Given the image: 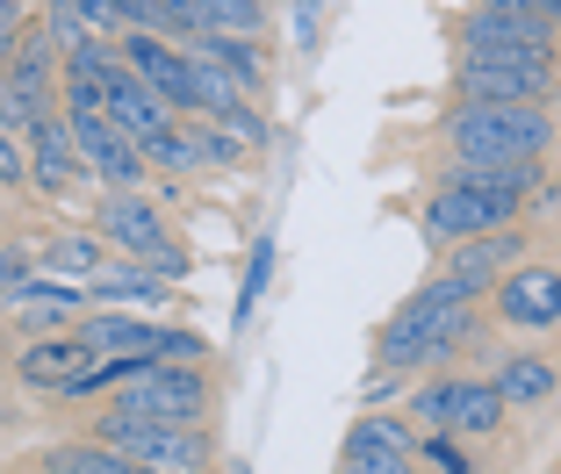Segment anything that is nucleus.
Instances as JSON below:
<instances>
[{"label": "nucleus", "mask_w": 561, "mask_h": 474, "mask_svg": "<svg viewBox=\"0 0 561 474\" xmlns=\"http://www.w3.org/2000/svg\"><path fill=\"white\" fill-rule=\"evenodd\" d=\"M50 58H58V44H50V30L36 22V30H22L15 58L0 66V86H15V94H30L36 108H50V94H58V72H50Z\"/></svg>", "instance_id": "15"}, {"label": "nucleus", "mask_w": 561, "mask_h": 474, "mask_svg": "<svg viewBox=\"0 0 561 474\" xmlns=\"http://www.w3.org/2000/svg\"><path fill=\"white\" fill-rule=\"evenodd\" d=\"M512 266H526V238L512 230H490V238H468V245H454V266H446V280L476 302V294H490L496 280L512 274Z\"/></svg>", "instance_id": "9"}, {"label": "nucleus", "mask_w": 561, "mask_h": 474, "mask_svg": "<svg viewBox=\"0 0 561 474\" xmlns=\"http://www.w3.org/2000/svg\"><path fill=\"white\" fill-rule=\"evenodd\" d=\"M159 360H173V367H202L209 360V338L202 331H159V345H151Z\"/></svg>", "instance_id": "31"}, {"label": "nucleus", "mask_w": 561, "mask_h": 474, "mask_svg": "<svg viewBox=\"0 0 561 474\" xmlns=\"http://www.w3.org/2000/svg\"><path fill=\"white\" fill-rule=\"evenodd\" d=\"M116 50H123V66H130L165 108H195V50L165 44V36H151V30L116 36Z\"/></svg>", "instance_id": "7"}, {"label": "nucleus", "mask_w": 561, "mask_h": 474, "mask_svg": "<svg viewBox=\"0 0 561 474\" xmlns=\"http://www.w3.org/2000/svg\"><path fill=\"white\" fill-rule=\"evenodd\" d=\"M8 181H30V151H15V137L0 130V187Z\"/></svg>", "instance_id": "36"}, {"label": "nucleus", "mask_w": 561, "mask_h": 474, "mask_svg": "<svg viewBox=\"0 0 561 474\" xmlns=\"http://www.w3.org/2000/svg\"><path fill=\"white\" fill-rule=\"evenodd\" d=\"M554 22L547 15H490V8H468L461 15V50H533V58H554Z\"/></svg>", "instance_id": "10"}, {"label": "nucleus", "mask_w": 561, "mask_h": 474, "mask_svg": "<svg viewBox=\"0 0 561 474\" xmlns=\"http://www.w3.org/2000/svg\"><path fill=\"white\" fill-rule=\"evenodd\" d=\"M72 181H80V151H72L66 115H36V123H30V187L66 195Z\"/></svg>", "instance_id": "12"}, {"label": "nucleus", "mask_w": 561, "mask_h": 474, "mask_svg": "<svg viewBox=\"0 0 561 474\" xmlns=\"http://www.w3.org/2000/svg\"><path fill=\"white\" fill-rule=\"evenodd\" d=\"M490 381L504 389V403H512V409H533V403H547V395L561 389V374H554L547 360H533V352H512V360L496 367Z\"/></svg>", "instance_id": "20"}, {"label": "nucleus", "mask_w": 561, "mask_h": 474, "mask_svg": "<svg viewBox=\"0 0 561 474\" xmlns=\"http://www.w3.org/2000/svg\"><path fill=\"white\" fill-rule=\"evenodd\" d=\"M87 302H101V310H151V302H165V274H151L145 259L101 266L94 288H87Z\"/></svg>", "instance_id": "17"}, {"label": "nucleus", "mask_w": 561, "mask_h": 474, "mask_svg": "<svg viewBox=\"0 0 561 474\" xmlns=\"http://www.w3.org/2000/svg\"><path fill=\"white\" fill-rule=\"evenodd\" d=\"M195 58H209V66H224L231 72L238 86H260L266 80V58H260V44H252V36H195Z\"/></svg>", "instance_id": "22"}, {"label": "nucleus", "mask_w": 561, "mask_h": 474, "mask_svg": "<svg viewBox=\"0 0 561 474\" xmlns=\"http://www.w3.org/2000/svg\"><path fill=\"white\" fill-rule=\"evenodd\" d=\"M504 389L496 381H461V409H454V431L461 439H490V431H504Z\"/></svg>", "instance_id": "23"}, {"label": "nucleus", "mask_w": 561, "mask_h": 474, "mask_svg": "<svg viewBox=\"0 0 561 474\" xmlns=\"http://www.w3.org/2000/svg\"><path fill=\"white\" fill-rule=\"evenodd\" d=\"M224 130H231V137H238V144H266V137H274V130H266V115H260V108H252V101H238V108H231V115H224Z\"/></svg>", "instance_id": "32"}, {"label": "nucleus", "mask_w": 561, "mask_h": 474, "mask_svg": "<svg viewBox=\"0 0 561 474\" xmlns=\"http://www.w3.org/2000/svg\"><path fill=\"white\" fill-rule=\"evenodd\" d=\"M30 274H36V266H30V252H22V245H0V302H8V294H15Z\"/></svg>", "instance_id": "34"}, {"label": "nucleus", "mask_w": 561, "mask_h": 474, "mask_svg": "<svg viewBox=\"0 0 561 474\" xmlns=\"http://www.w3.org/2000/svg\"><path fill=\"white\" fill-rule=\"evenodd\" d=\"M101 238L116 252H130V259H159L165 252V216L151 209L145 195H101Z\"/></svg>", "instance_id": "11"}, {"label": "nucleus", "mask_w": 561, "mask_h": 474, "mask_svg": "<svg viewBox=\"0 0 561 474\" xmlns=\"http://www.w3.org/2000/svg\"><path fill=\"white\" fill-rule=\"evenodd\" d=\"M417 460H432L439 474H476V460L454 446V431H425V439H417Z\"/></svg>", "instance_id": "30"}, {"label": "nucleus", "mask_w": 561, "mask_h": 474, "mask_svg": "<svg viewBox=\"0 0 561 474\" xmlns=\"http://www.w3.org/2000/svg\"><path fill=\"white\" fill-rule=\"evenodd\" d=\"M80 338H87L94 360H145L151 345H159V331L130 310H101V316H80ZM151 360H159V352H151Z\"/></svg>", "instance_id": "14"}, {"label": "nucleus", "mask_w": 561, "mask_h": 474, "mask_svg": "<svg viewBox=\"0 0 561 474\" xmlns=\"http://www.w3.org/2000/svg\"><path fill=\"white\" fill-rule=\"evenodd\" d=\"M468 338V294L454 280H425L375 338V367H446L454 345Z\"/></svg>", "instance_id": "1"}, {"label": "nucleus", "mask_w": 561, "mask_h": 474, "mask_svg": "<svg viewBox=\"0 0 561 474\" xmlns=\"http://www.w3.org/2000/svg\"><path fill=\"white\" fill-rule=\"evenodd\" d=\"M554 94V58L533 50H461L454 101H490V108H547Z\"/></svg>", "instance_id": "3"}, {"label": "nucleus", "mask_w": 561, "mask_h": 474, "mask_svg": "<svg viewBox=\"0 0 561 474\" xmlns=\"http://www.w3.org/2000/svg\"><path fill=\"white\" fill-rule=\"evenodd\" d=\"M411 460H417V431L403 417H381V409L353 417L346 439H339V474H411Z\"/></svg>", "instance_id": "6"}, {"label": "nucleus", "mask_w": 561, "mask_h": 474, "mask_svg": "<svg viewBox=\"0 0 561 474\" xmlns=\"http://www.w3.org/2000/svg\"><path fill=\"white\" fill-rule=\"evenodd\" d=\"M202 36H260L266 30V0H187Z\"/></svg>", "instance_id": "21"}, {"label": "nucleus", "mask_w": 561, "mask_h": 474, "mask_svg": "<svg viewBox=\"0 0 561 474\" xmlns=\"http://www.w3.org/2000/svg\"><path fill=\"white\" fill-rule=\"evenodd\" d=\"M209 403H216V389H209L202 367L151 360L130 389H116V403H108V409H123V417H151V425H202Z\"/></svg>", "instance_id": "5"}, {"label": "nucleus", "mask_w": 561, "mask_h": 474, "mask_svg": "<svg viewBox=\"0 0 561 474\" xmlns=\"http://www.w3.org/2000/svg\"><path fill=\"white\" fill-rule=\"evenodd\" d=\"M266 274H274V245L260 238V252H252V274H245V294H238V316H252V302L266 294Z\"/></svg>", "instance_id": "33"}, {"label": "nucleus", "mask_w": 561, "mask_h": 474, "mask_svg": "<svg viewBox=\"0 0 561 474\" xmlns=\"http://www.w3.org/2000/svg\"><path fill=\"white\" fill-rule=\"evenodd\" d=\"M490 302L512 331H554L561 324V274L554 266H512L490 288Z\"/></svg>", "instance_id": "8"}, {"label": "nucleus", "mask_w": 561, "mask_h": 474, "mask_svg": "<svg viewBox=\"0 0 561 474\" xmlns=\"http://www.w3.org/2000/svg\"><path fill=\"white\" fill-rule=\"evenodd\" d=\"M446 181H461V187H490V195L526 201L533 187L547 181V173H540V159H454V173H446Z\"/></svg>", "instance_id": "19"}, {"label": "nucleus", "mask_w": 561, "mask_h": 474, "mask_svg": "<svg viewBox=\"0 0 561 474\" xmlns=\"http://www.w3.org/2000/svg\"><path fill=\"white\" fill-rule=\"evenodd\" d=\"M137 151H145V165H165V173H195V165H209V159H202V144L181 130V123H165V130H151Z\"/></svg>", "instance_id": "25"}, {"label": "nucleus", "mask_w": 561, "mask_h": 474, "mask_svg": "<svg viewBox=\"0 0 561 474\" xmlns=\"http://www.w3.org/2000/svg\"><path fill=\"white\" fill-rule=\"evenodd\" d=\"M238 101H245V86H238V80H231L224 66H209V58H195V108L209 115V123H224V115H231Z\"/></svg>", "instance_id": "26"}, {"label": "nucleus", "mask_w": 561, "mask_h": 474, "mask_svg": "<svg viewBox=\"0 0 561 474\" xmlns=\"http://www.w3.org/2000/svg\"><path fill=\"white\" fill-rule=\"evenodd\" d=\"M554 209H561V195H554Z\"/></svg>", "instance_id": "41"}, {"label": "nucleus", "mask_w": 561, "mask_h": 474, "mask_svg": "<svg viewBox=\"0 0 561 474\" xmlns=\"http://www.w3.org/2000/svg\"><path fill=\"white\" fill-rule=\"evenodd\" d=\"M44 30H50V44L66 50V58H72V50H87V44H108V36H94V22L80 15V0H50V8H44Z\"/></svg>", "instance_id": "27"}, {"label": "nucleus", "mask_w": 561, "mask_h": 474, "mask_svg": "<svg viewBox=\"0 0 561 474\" xmlns=\"http://www.w3.org/2000/svg\"><path fill=\"white\" fill-rule=\"evenodd\" d=\"M137 460H145V467H159V474H202L216 460V446H209V431H202V425H159Z\"/></svg>", "instance_id": "18"}, {"label": "nucleus", "mask_w": 561, "mask_h": 474, "mask_svg": "<svg viewBox=\"0 0 561 474\" xmlns=\"http://www.w3.org/2000/svg\"><path fill=\"white\" fill-rule=\"evenodd\" d=\"M145 474H159V467H145Z\"/></svg>", "instance_id": "40"}, {"label": "nucleus", "mask_w": 561, "mask_h": 474, "mask_svg": "<svg viewBox=\"0 0 561 474\" xmlns=\"http://www.w3.org/2000/svg\"><path fill=\"white\" fill-rule=\"evenodd\" d=\"M547 22H554V36H561V0H547Z\"/></svg>", "instance_id": "39"}, {"label": "nucleus", "mask_w": 561, "mask_h": 474, "mask_svg": "<svg viewBox=\"0 0 561 474\" xmlns=\"http://www.w3.org/2000/svg\"><path fill=\"white\" fill-rule=\"evenodd\" d=\"M44 467L50 474H145V460L116 453V446H101V439H87V446H58Z\"/></svg>", "instance_id": "24"}, {"label": "nucleus", "mask_w": 561, "mask_h": 474, "mask_svg": "<svg viewBox=\"0 0 561 474\" xmlns=\"http://www.w3.org/2000/svg\"><path fill=\"white\" fill-rule=\"evenodd\" d=\"M317 8H324V0H296V30H302V44L317 36Z\"/></svg>", "instance_id": "38"}, {"label": "nucleus", "mask_w": 561, "mask_h": 474, "mask_svg": "<svg viewBox=\"0 0 561 474\" xmlns=\"http://www.w3.org/2000/svg\"><path fill=\"white\" fill-rule=\"evenodd\" d=\"M446 144H454V159H540V151L554 144V115L547 108L454 101V115H446Z\"/></svg>", "instance_id": "2"}, {"label": "nucleus", "mask_w": 561, "mask_h": 474, "mask_svg": "<svg viewBox=\"0 0 561 474\" xmlns=\"http://www.w3.org/2000/svg\"><path fill=\"white\" fill-rule=\"evenodd\" d=\"M36 259H44L50 274H101V245H94V238H80V230H58Z\"/></svg>", "instance_id": "28"}, {"label": "nucleus", "mask_w": 561, "mask_h": 474, "mask_svg": "<svg viewBox=\"0 0 561 474\" xmlns=\"http://www.w3.org/2000/svg\"><path fill=\"white\" fill-rule=\"evenodd\" d=\"M101 115H108V123H116V130L130 137V144H145L151 130H165V101L151 94V86L137 80L130 66H123L116 80H108V108H101Z\"/></svg>", "instance_id": "16"}, {"label": "nucleus", "mask_w": 561, "mask_h": 474, "mask_svg": "<svg viewBox=\"0 0 561 474\" xmlns=\"http://www.w3.org/2000/svg\"><path fill=\"white\" fill-rule=\"evenodd\" d=\"M476 8H490V15H540V0H476Z\"/></svg>", "instance_id": "37"}, {"label": "nucleus", "mask_w": 561, "mask_h": 474, "mask_svg": "<svg viewBox=\"0 0 561 474\" xmlns=\"http://www.w3.org/2000/svg\"><path fill=\"white\" fill-rule=\"evenodd\" d=\"M15 44H22V0H0V66L15 58Z\"/></svg>", "instance_id": "35"}, {"label": "nucleus", "mask_w": 561, "mask_h": 474, "mask_svg": "<svg viewBox=\"0 0 561 474\" xmlns=\"http://www.w3.org/2000/svg\"><path fill=\"white\" fill-rule=\"evenodd\" d=\"M411 409H417V425H425V431H454V409H461V381H454V374L425 381V389L411 395Z\"/></svg>", "instance_id": "29"}, {"label": "nucleus", "mask_w": 561, "mask_h": 474, "mask_svg": "<svg viewBox=\"0 0 561 474\" xmlns=\"http://www.w3.org/2000/svg\"><path fill=\"white\" fill-rule=\"evenodd\" d=\"M518 223V201L512 195H490V187H461V181H439L417 209V230H425L432 252H454L468 238H490V230H512Z\"/></svg>", "instance_id": "4"}, {"label": "nucleus", "mask_w": 561, "mask_h": 474, "mask_svg": "<svg viewBox=\"0 0 561 474\" xmlns=\"http://www.w3.org/2000/svg\"><path fill=\"white\" fill-rule=\"evenodd\" d=\"M87 367H94V352H87L80 331H50V338H36L30 352L15 360V374L30 381V389H50V395H58L66 381H80Z\"/></svg>", "instance_id": "13"}]
</instances>
